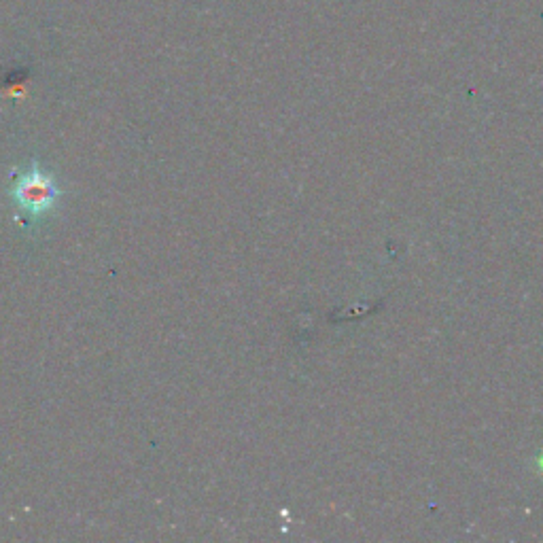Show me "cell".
I'll return each mask as SVG.
<instances>
[{
	"instance_id": "obj_1",
	"label": "cell",
	"mask_w": 543,
	"mask_h": 543,
	"mask_svg": "<svg viewBox=\"0 0 543 543\" xmlns=\"http://www.w3.org/2000/svg\"><path fill=\"white\" fill-rule=\"evenodd\" d=\"M58 196L60 189L56 179L39 166H32L30 170H26L13 187L15 202L20 204L28 215L34 217L45 215L47 210L56 204Z\"/></svg>"
},
{
	"instance_id": "obj_2",
	"label": "cell",
	"mask_w": 543,
	"mask_h": 543,
	"mask_svg": "<svg viewBox=\"0 0 543 543\" xmlns=\"http://www.w3.org/2000/svg\"><path fill=\"white\" fill-rule=\"evenodd\" d=\"M535 461H537V465H539V474H543V454H541L539 459H535Z\"/></svg>"
}]
</instances>
